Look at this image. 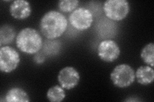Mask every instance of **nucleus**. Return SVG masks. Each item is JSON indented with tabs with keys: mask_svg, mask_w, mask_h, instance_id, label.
Listing matches in <instances>:
<instances>
[{
	"mask_svg": "<svg viewBox=\"0 0 154 102\" xmlns=\"http://www.w3.org/2000/svg\"><path fill=\"white\" fill-rule=\"evenodd\" d=\"M67 23L66 17L62 13L51 10L41 18L39 30L48 40H54L63 35L67 29Z\"/></svg>",
	"mask_w": 154,
	"mask_h": 102,
	"instance_id": "obj_1",
	"label": "nucleus"
},
{
	"mask_svg": "<svg viewBox=\"0 0 154 102\" xmlns=\"http://www.w3.org/2000/svg\"><path fill=\"white\" fill-rule=\"evenodd\" d=\"M16 43L19 51L28 54H35L43 46L40 33L31 28H24L19 32L16 38Z\"/></svg>",
	"mask_w": 154,
	"mask_h": 102,
	"instance_id": "obj_2",
	"label": "nucleus"
},
{
	"mask_svg": "<svg viewBox=\"0 0 154 102\" xmlns=\"http://www.w3.org/2000/svg\"><path fill=\"white\" fill-rule=\"evenodd\" d=\"M110 79L114 86L119 88H125L131 86L136 80L135 71L127 64L119 65L110 74Z\"/></svg>",
	"mask_w": 154,
	"mask_h": 102,
	"instance_id": "obj_3",
	"label": "nucleus"
},
{
	"mask_svg": "<svg viewBox=\"0 0 154 102\" xmlns=\"http://www.w3.org/2000/svg\"><path fill=\"white\" fill-rule=\"evenodd\" d=\"M103 9L109 19L120 21L127 17L131 7L126 0H107L103 4Z\"/></svg>",
	"mask_w": 154,
	"mask_h": 102,
	"instance_id": "obj_4",
	"label": "nucleus"
},
{
	"mask_svg": "<svg viewBox=\"0 0 154 102\" xmlns=\"http://www.w3.org/2000/svg\"><path fill=\"white\" fill-rule=\"evenodd\" d=\"M20 63L19 52L11 47L3 46L0 48V70L5 74L15 70Z\"/></svg>",
	"mask_w": 154,
	"mask_h": 102,
	"instance_id": "obj_5",
	"label": "nucleus"
},
{
	"mask_svg": "<svg viewBox=\"0 0 154 102\" xmlns=\"http://www.w3.org/2000/svg\"><path fill=\"white\" fill-rule=\"evenodd\" d=\"M71 25L80 31L89 29L93 22V16L88 8L80 7L72 12L69 17Z\"/></svg>",
	"mask_w": 154,
	"mask_h": 102,
	"instance_id": "obj_6",
	"label": "nucleus"
},
{
	"mask_svg": "<svg viewBox=\"0 0 154 102\" xmlns=\"http://www.w3.org/2000/svg\"><path fill=\"white\" fill-rule=\"evenodd\" d=\"M98 55L102 61L112 63L119 57L120 48L115 41L105 40L101 42L98 47Z\"/></svg>",
	"mask_w": 154,
	"mask_h": 102,
	"instance_id": "obj_7",
	"label": "nucleus"
},
{
	"mask_svg": "<svg viewBox=\"0 0 154 102\" xmlns=\"http://www.w3.org/2000/svg\"><path fill=\"white\" fill-rule=\"evenodd\" d=\"M58 81L62 87L67 90H70L79 84L80 74L73 67L66 66L59 71Z\"/></svg>",
	"mask_w": 154,
	"mask_h": 102,
	"instance_id": "obj_8",
	"label": "nucleus"
},
{
	"mask_svg": "<svg viewBox=\"0 0 154 102\" xmlns=\"http://www.w3.org/2000/svg\"><path fill=\"white\" fill-rule=\"evenodd\" d=\"M9 11L14 19L23 20L30 17L32 13V8L30 3L27 1L16 0L10 5Z\"/></svg>",
	"mask_w": 154,
	"mask_h": 102,
	"instance_id": "obj_9",
	"label": "nucleus"
},
{
	"mask_svg": "<svg viewBox=\"0 0 154 102\" xmlns=\"http://www.w3.org/2000/svg\"><path fill=\"white\" fill-rule=\"evenodd\" d=\"M138 83L141 85L152 84L154 80V70L150 66H141L135 72Z\"/></svg>",
	"mask_w": 154,
	"mask_h": 102,
	"instance_id": "obj_10",
	"label": "nucleus"
},
{
	"mask_svg": "<svg viewBox=\"0 0 154 102\" xmlns=\"http://www.w3.org/2000/svg\"><path fill=\"white\" fill-rule=\"evenodd\" d=\"M5 98V101L8 102H28L30 101L26 91L18 87L10 89Z\"/></svg>",
	"mask_w": 154,
	"mask_h": 102,
	"instance_id": "obj_11",
	"label": "nucleus"
},
{
	"mask_svg": "<svg viewBox=\"0 0 154 102\" xmlns=\"http://www.w3.org/2000/svg\"><path fill=\"white\" fill-rule=\"evenodd\" d=\"M16 33L14 28L8 24H5L0 29V45H8L15 39Z\"/></svg>",
	"mask_w": 154,
	"mask_h": 102,
	"instance_id": "obj_12",
	"label": "nucleus"
},
{
	"mask_svg": "<svg viewBox=\"0 0 154 102\" xmlns=\"http://www.w3.org/2000/svg\"><path fill=\"white\" fill-rule=\"evenodd\" d=\"M46 97L50 101L60 102L66 98V93L63 87L56 85L50 87L48 91Z\"/></svg>",
	"mask_w": 154,
	"mask_h": 102,
	"instance_id": "obj_13",
	"label": "nucleus"
},
{
	"mask_svg": "<svg viewBox=\"0 0 154 102\" xmlns=\"http://www.w3.org/2000/svg\"><path fill=\"white\" fill-rule=\"evenodd\" d=\"M141 57L146 65L151 67L154 66V44L148 43L144 47L141 52Z\"/></svg>",
	"mask_w": 154,
	"mask_h": 102,
	"instance_id": "obj_14",
	"label": "nucleus"
},
{
	"mask_svg": "<svg viewBox=\"0 0 154 102\" xmlns=\"http://www.w3.org/2000/svg\"><path fill=\"white\" fill-rule=\"evenodd\" d=\"M78 0H62L58 3V7L62 12H72L79 6Z\"/></svg>",
	"mask_w": 154,
	"mask_h": 102,
	"instance_id": "obj_15",
	"label": "nucleus"
},
{
	"mask_svg": "<svg viewBox=\"0 0 154 102\" xmlns=\"http://www.w3.org/2000/svg\"><path fill=\"white\" fill-rule=\"evenodd\" d=\"M46 59L45 55L43 54L42 52H37L34 56V57H33V60H34V61L37 63V64H42L45 62Z\"/></svg>",
	"mask_w": 154,
	"mask_h": 102,
	"instance_id": "obj_16",
	"label": "nucleus"
}]
</instances>
